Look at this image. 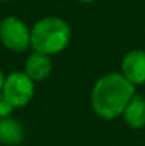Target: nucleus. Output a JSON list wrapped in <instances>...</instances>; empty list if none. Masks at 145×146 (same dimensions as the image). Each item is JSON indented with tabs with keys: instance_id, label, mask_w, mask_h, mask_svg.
I'll return each mask as SVG.
<instances>
[{
	"instance_id": "obj_1",
	"label": "nucleus",
	"mask_w": 145,
	"mask_h": 146,
	"mask_svg": "<svg viewBox=\"0 0 145 146\" xmlns=\"http://www.w3.org/2000/svg\"><path fill=\"white\" fill-rule=\"evenodd\" d=\"M135 87L118 72L101 77L93 88L91 104L97 115L111 121L122 115L125 106L135 94Z\"/></svg>"
},
{
	"instance_id": "obj_2",
	"label": "nucleus",
	"mask_w": 145,
	"mask_h": 146,
	"mask_svg": "<svg viewBox=\"0 0 145 146\" xmlns=\"http://www.w3.org/2000/svg\"><path fill=\"white\" fill-rule=\"evenodd\" d=\"M70 38V26L63 19L44 17L33 26L30 46L36 52L51 55L61 52L68 46Z\"/></svg>"
},
{
	"instance_id": "obj_3",
	"label": "nucleus",
	"mask_w": 145,
	"mask_h": 146,
	"mask_svg": "<svg viewBox=\"0 0 145 146\" xmlns=\"http://www.w3.org/2000/svg\"><path fill=\"white\" fill-rule=\"evenodd\" d=\"M31 30L17 17L9 16L0 23V43L10 51L23 52L30 47Z\"/></svg>"
},
{
	"instance_id": "obj_4",
	"label": "nucleus",
	"mask_w": 145,
	"mask_h": 146,
	"mask_svg": "<svg viewBox=\"0 0 145 146\" xmlns=\"http://www.w3.org/2000/svg\"><path fill=\"white\" fill-rule=\"evenodd\" d=\"M1 94L13 105V108H23L34 95V82L26 72L13 71L4 78Z\"/></svg>"
},
{
	"instance_id": "obj_5",
	"label": "nucleus",
	"mask_w": 145,
	"mask_h": 146,
	"mask_svg": "<svg viewBox=\"0 0 145 146\" xmlns=\"http://www.w3.org/2000/svg\"><path fill=\"white\" fill-rule=\"evenodd\" d=\"M122 75L135 87L145 82V51L132 50L125 54L121 64Z\"/></svg>"
},
{
	"instance_id": "obj_6",
	"label": "nucleus",
	"mask_w": 145,
	"mask_h": 146,
	"mask_svg": "<svg viewBox=\"0 0 145 146\" xmlns=\"http://www.w3.org/2000/svg\"><path fill=\"white\" fill-rule=\"evenodd\" d=\"M53 62L50 57L41 52H33L27 57L24 64V72L33 82H40L47 80L51 74Z\"/></svg>"
},
{
	"instance_id": "obj_7",
	"label": "nucleus",
	"mask_w": 145,
	"mask_h": 146,
	"mask_svg": "<svg viewBox=\"0 0 145 146\" xmlns=\"http://www.w3.org/2000/svg\"><path fill=\"white\" fill-rule=\"evenodd\" d=\"M125 123L132 129H140L145 126V98L134 95L122 112Z\"/></svg>"
},
{
	"instance_id": "obj_8",
	"label": "nucleus",
	"mask_w": 145,
	"mask_h": 146,
	"mask_svg": "<svg viewBox=\"0 0 145 146\" xmlns=\"http://www.w3.org/2000/svg\"><path fill=\"white\" fill-rule=\"evenodd\" d=\"M24 138L23 126L13 118H1L0 119V143L3 145H19Z\"/></svg>"
},
{
	"instance_id": "obj_9",
	"label": "nucleus",
	"mask_w": 145,
	"mask_h": 146,
	"mask_svg": "<svg viewBox=\"0 0 145 146\" xmlns=\"http://www.w3.org/2000/svg\"><path fill=\"white\" fill-rule=\"evenodd\" d=\"M13 109H14L13 105L0 92V119H1V118H7V116L13 112Z\"/></svg>"
},
{
	"instance_id": "obj_10",
	"label": "nucleus",
	"mask_w": 145,
	"mask_h": 146,
	"mask_svg": "<svg viewBox=\"0 0 145 146\" xmlns=\"http://www.w3.org/2000/svg\"><path fill=\"white\" fill-rule=\"evenodd\" d=\"M4 75H3V72H1V70H0V92H1V90H3V84H4Z\"/></svg>"
},
{
	"instance_id": "obj_11",
	"label": "nucleus",
	"mask_w": 145,
	"mask_h": 146,
	"mask_svg": "<svg viewBox=\"0 0 145 146\" xmlns=\"http://www.w3.org/2000/svg\"><path fill=\"white\" fill-rule=\"evenodd\" d=\"M78 1H81V3H91V1H94V0H78Z\"/></svg>"
},
{
	"instance_id": "obj_12",
	"label": "nucleus",
	"mask_w": 145,
	"mask_h": 146,
	"mask_svg": "<svg viewBox=\"0 0 145 146\" xmlns=\"http://www.w3.org/2000/svg\"><path fill=\"white\" fill-rule=\"evenodd\" d=\"M0 1H9V0H0Z\"/></svg>"
}]
</instances>
